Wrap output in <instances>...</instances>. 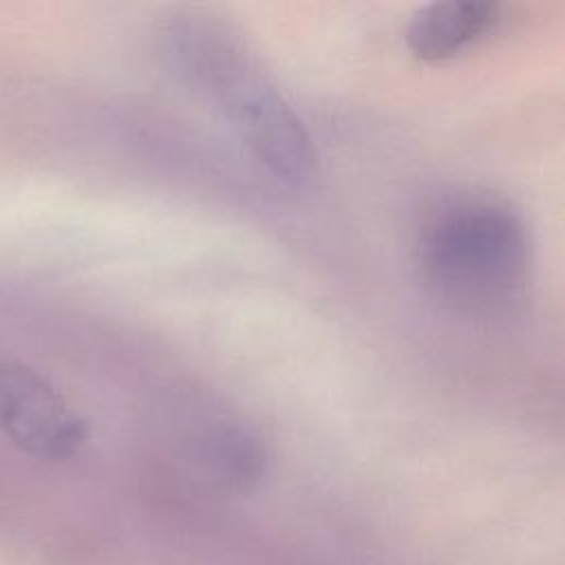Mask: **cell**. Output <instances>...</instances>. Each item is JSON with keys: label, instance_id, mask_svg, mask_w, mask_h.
<instances>
[{"label": "cell", "instance_id": "6da1fadb", "mask_svg": "<svg viewBox=\"0 0 565 565\" xmlns=\"http://www.w3.org/2000/svg\"><path fill=\"white\" fill-rule=\"evenodd\" d=\"M415 260L424 285L444 307L477 320L512 316L532 276L521 214L483 190L448 192L424 212Z\"/></svg>", "mask_w": 565, "mask_h": 565}, {"label": "cell", "instance_id": "277c9868", "mask_svg": "<svg viewBox=\"0 0 565 565\" xmlns=\"http://www.w3.org/2000/svg\"><path fill=\"white\" fill-rule=\"evenodd\" d=\"M194 452L207 472L236 490H247L267 470L263 439L245 422L227 415L212 413V419L194 433Z\"/></svg>", "mask_w": 565, "mask_h": 565}, {"label": "cell", "instance_id": "7a4b0ae2", "mask_svg": "<svg viewBox=\"0 0 565 565\" xmlns=\"http://www.w3.org/2000/svg\"><path fill=\"white\" fill-rule=\"evenodd\" d=\"M168 35L179 71L216 104L254 159L276 179L302 185L313 172L311 137L245 46L201 18L181 20Z\"/></svg>", "mask_w": 565, "mask_h": 565}, {"label": "cell", "instance_id": "3957f363", "mask_svg": "<svg viewBox=\"0 0 565 565\" xmlns=\"http://www.w3.org/2000/svg\"><path fill=\"white\" fill-rule=\"evenodd\" d=\"M497 4L488 0H439L415 11L406 29V44L424 62L455 57L486 35L497 20Z\"/></svg>", "mask_w": 565, "mask_h": 565}]
</instances>
